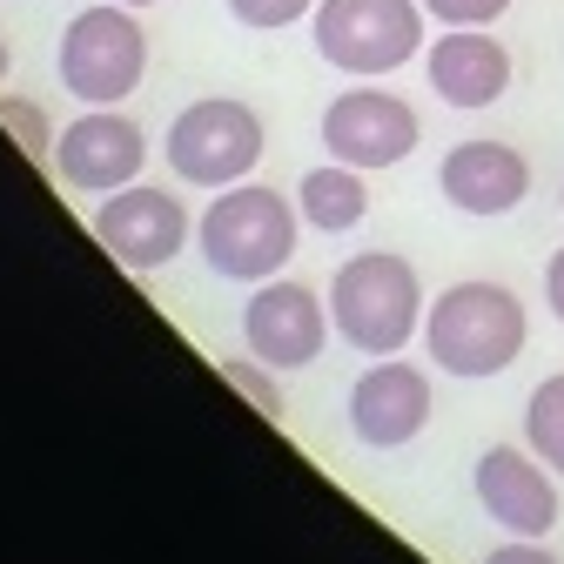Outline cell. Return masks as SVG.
Here are the masks:
<instances>
[{
  "label": "cell",
  "mask_w": 564,
  "mask_h": 564,
  "mask_svg": "<svg viewBox=\"0 0 564 564\" xmlns=\"http://www.w3.org/2000/svg\"><path fill=\"white\" fill-rule=\"evenodd\" d=\"M524 303L505 290V282H451V290L423 310V349L444 377H464V383H484L524 357Z\"/></svg>",
  "instance_id": "cell-1"
},
{
  "label": "cell",
  "mask_w": 564,
  "mask_h": 564,
  "mask_svg": "<svg viewBox=\"0 0 564 564\" xmlns=\"http://www.w3.org/2000/svg\"><path fill=\"white\" fill-rule=\"evenodd\" d=\"M423 310L431 303H423L416 269L390 249H364L329 275V323L349 349H364V357H397L423 329Z\"/></svg>",
  "instance_id": "cell-2"
},
{
  "label": "cell",
  "mask_w": 564,
  "mask_h": 564,
  "mask_svg": "<svg viewBox=\"0 0 564 564\" xmlns=\"http://www.w3.org/2000/svg\"><path fill=\"white\" fill-rule=\"evenodd\" d=\"M296 216L303 208L290 195L262 188V182L216 188V202L202 208V229H195L202 262L216 275H229V282H269L296 256Z\"/></svg>",
  "instance_id": "cell-3"
},
{
  "label": "cell",
  "mask_w": 564,
  "mask_h": 564,
  "mask_svg": "<svg viewBox=\"0 0 564 564\" xmlns=\"http://www.w3.org/2000/svg\"><path fill=\"white\" fill-rule=\"evenodd\" d=\"M54 67H61V88L82 108H121L141 88V75H149V34H141L134 8H121V0L82 8L61 28Z\"/></svg>",
  "instance_id": "cell-4"
},
{
  "label": "cell",
  "mask_w": 564,
  "mask_h": 564,
  "mask_svg": "<svg viewBox=\"0 0 564 564\" xmlns=\"http://www.w3.org/2000/svg\"><path fill=\"white\" fill-rule=\"evenodd\" d=\"M310 34L329 67L377 82L423 54V0H316Z\"/></svg>",
  "instance_id": "cell-5"
},
{
  "label": "cell",
  "mask_w": 564,
  "mask_h": 564,
  "mask_svg": "<svg viewBox=\"0 0 564 564\" xmlns=\"http://www.w3.org/2000/svg\"><path fill=\"white\" fill-rule=\"evenodd\" d=\"M162 155L188 188H236L262 162V115L249 101L208 95V101H195V108H182L169 121Z\"/></svg>",
  "instance_id": "cell-6"
},
{
  "label": "cell",
  "mask_w": 564,
  "mask_h": 564,
  "mask_svg": "<svg viewBox=\"0 0 564 564\" xmlns=\"http://www.w3.org/2000/svg\"><path fill=\"white\" fill-rule=\"evenodd\" d=\"M329 296H316L310 282L290 275H269L256 282V296L242 310V336H249V357H262L269 370H303L323 357L329 343Z\"/></svg>",
  "instance_id": "cell-7"
},
{
  "label": "cell",
  "mask_w": 564,
  "mask_h": 564,
  "mask_svg": "<svg viewBox=\"0 0 564 564\" xmlns=\"http://www.w3.org/2000/svg\"><path fill=\"white\" fill-rule=\"evenodd\" d=\"M95 242H101L121 269H162V262H175L182 242H188V208H182V195H169V188L128 182V188L101 195V208H95Z\"/></svg>",
  "instance_id": "cell-8"
},
{
  "label": "cell",
  "mask_w": 564,
  "mask_h": 564,
  "mask_svg": "<svg viewBox=\"0 0 564 564\" xmlns=\"http://www.w3.org/2000/svg\"><path fill=\"white\" fill-rule=\"evenodd\" d=\"M416 134H423L416 108L383 88H349L323 108V149L349 169H397L416 149Z\"/></svg>",
  "instance_id": "cell-9"
},
{
  "label": "cell",
  "mask_w": 564,
  "mask_h": 564,
  "mask_svg": "<svg viewBox=\"0 0 564 564\" xmlns=\"http://www.w3.org/2000/svg\"><path fill=\"white\" fill-rule=\"evenodd\" d=\"M431 377L403 357H370V370L349 383V437L364 451H403L431 423Z\"/></svg>",
  "instance_id": "cell-10"
},
{
  "label": "cell",
  "mask_w": 564,
  "mask_h": 564,
  "mask_svg": "<svg viewBox=\"0 0 564 564\" xmlns=\"http://www.w3.org/2000/svg\"><path fill=\"white\" fill-rule=\"evenodd\" d=\"M557 470L524 444H490L484 457H477V470H470V484H477V505L490 511V524L498 531H511V538H551V524H557V484H551Z\"/></svg>",
  "instance_id": "cell-11"
},
{
  "label": "cell",
  "mask_w": 564,
  "mask_h": 564,
  "mask_svg": "<svg viewBox=\"0 0 564 564\" xmlns=\"http://www.w3.org/2000/svg\"><path fill=\"white\" fill-rule=\"evenodd\" d=\"M141 162H149V141H141V128L121 108H88L54 141V175L75 195H115L141 175Z\"/></svg>",
  "instance_id": "cell-12"
},
{
  "label": "cell",
  "mask_w": 564,
  "mask_h": 564,
  "mask_svg": "<svg viewBox=\"0 0 564 564\" xmlns=\"http://www.w3.org/2000/svg\"><path fill=\"white\" fill-rule=\"evenodd\" d=\"M437 188L457 216H511V208L531 195V162L511 149V141H457V149L437 162Z\"/></svg>",
  "instance_id": "cell-13"
},
{
  "label": "cell",
  "mask_w": 564,
  "mask_h": 564,
  "mask_svg": "<svg viewBox=\"0 0 564 564\" xmlns=\"http://www.w3.org/2000/svg\"><path fill=\"white\" fill-rule=\"evenodd\" d=\"M423 67H431V88L451 108H490L511 88V47L490 41L484 28H451L431 54H423Z\"/></svg>",
  "instance_id": "cell-14"
},
{
  "label": "cell",
  "mask_w": 564,
  "mask_h": 564,
  "mask_svg": "<svg viewBox=\"0 0 564 564\" xmlns=\"http://www.w3.org/2000/svg\"><path fill=\"white\" fill-rule=\"evenodd\" d=\"M296 208H303V223L316 236H343V229H357L370 216V188H364V169H349V162H316L303 182H296Z\"/></svg>",
  "instance_id": "cell-15"
},
{
  "label": "cell",
  "mask_w": 564,
  "mask_h": 564,
  "mask_svg": "<svg viewBox=\"0 0 564 564\" xmlns=\"http://www.w3.org/2000/svg\"><path fill=\"white\" fill-rule=\"evenodd\" d=\"M524 444L564 477V370L531 390V403H524Z\"/></svg>",
  "instance_id": "cell-16"
},
{
  "label": "cell",
  "mask_w": 564,
  "mask_h": 564,
  "mask_svg": "<svg viewBox=\"0 0 564 564\" xmlns=\"http://www.w3.org/2000/svg\"><path fill=\"white\" fill-rule=\"evenodd\" d=\"M0 128L21 141V155H28V162L54 169V141H61V134L47 128V108H41V101H28V95H0Z\"/></svg>",
  "instance_id": "cell-17"
},
{
  "label": "cell",
  "mask_w": 564,
  "mask_h": 564,
  "mask_svg": "<svg viewBox=\"0 0 564 564\" xmlns=\"http://www.w3.org/2000/svg\"><path fill=\"white\" fill-rule=\"evenodd\" d=\"M216 370H223V377H229V383H236V390L269 416V423H282V390H275V377H269V364H262V357H249V364H242V357H223Z\"/></svg>",
  "instance_id": "cell-18"
},
{
  "label": "cell",
  "mask_w": 564,
  "mask_h": 564,
  "mask_svg": "<svg viewBox=\"0 0 564 564\" xmlns=\"http://www.w3.org/2000/svg\"><path fill=\"white\" fill-rule=\"evenodd\" d=\"M229 14L256 34H275V28H296L303 14H316V0H229Z\"/></svg>",
  "instance_id": "cell-19"
},
{
  "label": "cell",
  "mask_w": 564,
  "mask_h": 564,
  "mask_svg": "<svg viewBox=\"0 0 564 564\" xmlns=\"http://www.w3.org/2000/svg\"><path fill=\"white\" fill-rule=\"evenodd\" d=\"M423 14H437L444 28H490L498 14H511V0H423Z\"/></svg>",
  "instance_id": "cell-20"
},
{
  "label": "cell",
  "mask_w": 564,
  "mask_h": 564,
  "mask_svg": "<svg viewBox=\"0 0 564 564\" xmlns=\"http://www.w3.org/2000/svg\"><path fill=\"white\" fill-rule=\"evenodd\" d=\"M484 564H557V557H551L538 538H511V544H498V551H490Z\"/></svg>",
  "instance_id": "cell-21"
},
{
  "label": "cell",
  "mask_w": 564,
  "mask_h": 564,
  "mask_svg": "<svg viewBox=\"0 0 564 564\" xmlns=\"http://www.w3.org/2000/svg\"><path fill=\"white\" fill-rule=\"evenodd\" d=\"M544 303H551V316L564 323V249L544 262Z\"/></svg>",
  "instance_id": "cell-22"
},
{
  "label": "cell",
  "mask_w": 564,
  "mask_h": 564,
  "mask_svg": "<svg viewBox=\"0 0 564 564\" xmlns=\"http://www.w3.org/2000/svg\"><path fill=\"white\" fill-rule=\"evenodd\" d=\"M8 61H14V54H8V41H0V82H8Z\"/></svg>",
  "instance_id": "cell-23"
},
{
  "label": "cell",
  "mask_w": 564,
  "mask_h": 564,
  "mask_svg": "<svg viewBox=\"0 0 564 564\" xmlns=\"http://www.w3.org/2000/svg\"><path fill=\"white\" fill-rule=\"evenodd\" d=\"M121 8H155V0H121Z\"/></svg>",
  "instance_id": "cell-24"
}]
</instances>
